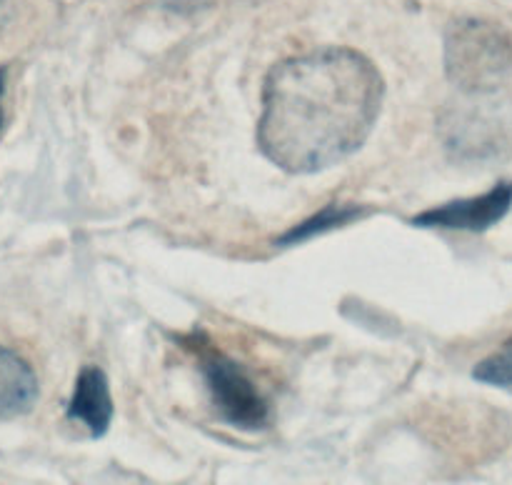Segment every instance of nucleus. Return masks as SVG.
I'll use <instances>...</instances> for the list:
<instances>
[{"label": "nucleus", "instance_id": "f257e3e1", "mask_svg": "<svg viewBox=\"0 0 512 485\" xmlns=\"http://www.w3.org/2000/svg\"><path fill=\"white\" fill-rule=\"evenodd\" d=\"M383 78L363 53L320 48L275 65L265 78L258 145L288 173H318L368 140Z\"/></svg>", "mask_w": 512, "mask_h": 485}, {"label": "nucleus", "instance_id": "f03ea898", "mask_svg": "<svg viewBox=\"0 0 512 485\" xmlns=\"http://www.w3.org/2000/svg\"><path fill=\"white\" fill-rule=\"evenodd\" d=\"M445 70L465 93L500 88L512 73L510 33L483 18L455 20L445 35Z\"/></svg>", "mask_w": 512, "mask_h": 485}, {"label": "nucleus", "instance_id": "7ed1b4c3", "mask_svg": "<svg viewBox=\"0 0 512 485\" xmlns=\"http://www.w3.org/2000/svg\"><path fill=\"white\" fill-rule=\"evenodd\" d=\"M193 350L200 360V370H203L220 418L240 430H263L270 423L268 400L260 395L248 373L235 360L203 340L200 343L195 340Z\"/></svg>", "mask_w": 512, "mask_h": 485}, {"label": "nucleus", "instance_id": "20e7f679", "mask_svg": "<svg viewBox=\"0 0 512 485\" xmlns=\"http://www.w3.org/2000/svg\"><path fill=\"white\" fill-rule=\"evenodd\" d=\"M512 208V180H500L498 185L483 195L473 198L450 200L438 208L423 210L410 223L415 228H440V230H470L483 233L505 218Z\"/></svg>", "mask_w": 512, "mask_h": 485}, {"label": "nucleus", "instance_id": "39448f33", "mask_svg": "<svg viewBox=\"0 0 512 485\" xmlns=\"http://www.w3.org/2000/svg\"><path fill=\"white\" fill-rule=\"evenodd\" d=\"M68 418L85 425L90 438H103L113 423V398L108 378L100 368L88 365L75 380L73 398L68 403Z\"/></svg>", "mask_w": 512, "mask_h": 485}, {"label": "nucleus", "instance_id": "423d86ee", "mask_svg": "<svg viewBox=\"0 0 512 485\" xmlns=\"http://www.w3.org/2000/svg\"><path fill=\"white\" fill-rule=\"evenodd\" d=\"M38 400V378L20 355L0 345V420L28 413Z\"/></svg>", "mask_w": 512, "mask_h": 485}, {"label": "nucleus", "instance_id": "0eeeda50", "mask_svg": "<svg viewBox=\"0 0 512 485\" xmlns=\"http://www.w3.org/2000/svg\"><path fill=\"white\" fill-rule=\"evenodd\" d=\"M368 215V210L363 205L355 203H330L325 205L320 213H315L313 218L303 220V223L293 225L290 230H285L280 238H275V245H298L305 243V240L315 238V235L330 233L335 228H343V225L353 223V220Z\"/></svg>", "mask_w": 512, "mask_h": 485}, {"label": "nucleus", "instance_id": "6e6552de", "mask_svg": "<svg viewBox=\"0 0 512 485\" xmlns=\"http://www.w3.org/2000/svg\"><path fill=\"white\" fill-rule=\"evenodd\" d=\"M473 378L495 388H512V338L505 340L498 353L475 365Z\"/></svg>", "mask_w": 512, "mask_h": 485}, {"label": "nucleus", "instance_id": "1a4fd4ad", "mask_svg": "<svg viewBox=\"0 0 512 485\" xmlns=\"http://www.w3.org/2000/svg\"><path fill=\"white\" fill-rule=\"evenodd\" d=\"M5 78H8V68L0 65V100H3V93H5ZM0 128H3V105H0Z\"/></svg>", "mask_w": 512, "mask_h": 485}, {"label": "nucleus", "instance_id": "9d476101", "mask_svg": "<svg viewBox=\"0 0 512 485\" xmlns=\"http://www.w3.org/2000/svg\"><path fill=\"white\" fill-rule=\"evenodd\" d=\"M8 15H10V0H0V28L5 25Z\"/></svg>", "mask_w": 512, "mask_h": 485}]
</instances>
